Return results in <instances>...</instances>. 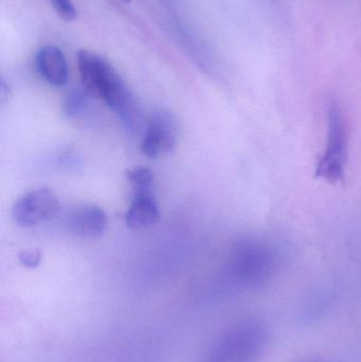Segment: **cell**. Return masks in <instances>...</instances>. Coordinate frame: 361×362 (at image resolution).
Listing matches in <instances>:
<instances>
[{
	"label": "cell",
	"instance_id": "cell-1",
	"mask_svg": "<svg viewBox=\"0 0 361 362\" xmlns=\"http://www.w3.org/2000/svg\"><path fill=\"white\" fill-rule=\"evenodd\" d=\"M78 67L87 93L103 100L126 129L134 131L139 121V110L117 70L105 59L88 50L78 53Z\"/></svg>",
	"mask_w": 361,
	"mask_h": 362
},
{
	"label": "cell",
	"instance_id": "cell-2",
	"mask_svg": "<svg viewBox=\"0 0 361 362\" xmlns=\"http://www.w3.org/2000/svg\"><path fill=\"white\" fill-rule=\"evenodd\" d=\"M278 263L275 247L256 236H244L229 251L231 276L245 286H259L266 282Z\"/></svg>",
	"mask_w": 361,
	"mask_h": 362
},
{
	"label": "cell",
	"instance_id": "cell-3",
	"mask_svg": "<svg viewBox=\"0 0 361 362\" xmlns=\"http://www.w3.org/2000/svg\"><path fill=\"white\" fill-rule=\"evenodd\" d=\"M264 346V329L256 323H242L216 340L203 362H256Z\"/></svg>",
	"mask_w": 361,
	"mask_h": 362
},
{
	"label": "cell",
	"instance_id": "cell-4",
	"mask_svg": "<svg viewBox=\"0 0 361 362\" xmlns=\"http://www.w3.org/2000/svg\"><path fill=\"white\" fill-rule=\"evenodd\" d=\"M348 160V129L341 106L332 102L328 110V135L326 150L316 168V176L329 182L345 177Z\"/></svg>",
	"mask_w": 361,
	"mask_h": 362
},
{
	"label": "cell",
	"instance_id": "cell-5",
	"mask_svg": "<svg viewBox=\"0 0 361 362\" xmlns=\"http://www.w3.org/2000/svg\"><path fill=\"white\" fill-rule=\"evenodd\" d=\"M59 204L50 189L42 187L21 196L13 206L12 216L21 227L31 228L54 218Z\"/></svg>",
	"mask_w": 361,
	"mask_h": 362
},
{
	"label": "cell",
	"instance_id": "cell-6",
	"mask_svg": "<svg viewBox=\"0 0 361 362\" xmlns=\"http://www.w3.org/2000/svg\"><path fill=\"white\" fill-rule=\"evenodd\" d=\"M178 125L167 110H157L150 116L142 139L141 150L150 158L169 154L176 148Z\"/></svg>",
	"mask_w": 361,
	"mask_h": 362
},
{
	"label": "cell",
	"instance_id": "cell-7",
	"mask_svg": "<svg viewBox=\"0 0 361 362\" xmlns=\"http://www.w3.org/2000/svg\"><path fill=\"white\" fill-rule=\"evenodd\" d=\"M66 229L83 238L101 236L107 227V216L103 209L97 206H83L66 215Z\"/></svg>",
	"mask_w": 361,
	"mask_h": 362
},
{
	"label": "cell",
	"instance_id": "cell-8",
	"mask_svg": "<svg viewBox=\"0 0 361 362\" xmlns=\"http://www.w3.org/2000/svg\"><path fill=\"white\" fill-rule=\"evenodd\" d=\"M159 215L158 204L148 187H137L125 215L127 228L140 230L152 227L159 221Z\"/></svg>",
	"mask_w": 361,
	"mask_h": 362
},
{
	"label": "cell",
	"instance_id": "cell-9",
	"mask_svg": "<svg viewBox=\"0 0 361 362\" xmlns=\"http://www.w3.org/2000/svg\"><path fill=\"white\" fill-rule=\"evenodd\" d=\"M35 67L40 76L51 86L61 87L67 83L68 66L65 55L55 46H45L36 53Z\"/></svg>",
	"mask_w": 361,
	"mask_h": 362
},
{
	"label": "cell",
	"instance_id": "cell-10",
	"mask_svg": "<svg viewBox=\"0 0 361 362\" xmlns=\"http://www.w3.org/2000/svg\"><path fill=\"white\" fill-rule=\"evenodd\" d=\"M125 175L127 180L137 187H148L154 180V173L152 170L146 167L131 168L127 170Z\"/></svg>",
	"mask_w": 361,
	"mask_h": 362
},
{
	"label": "cell",
	"instance_id": "cell-11",
	"mask_svg": "<svg viewBox=\"0 0 361 362\" xmlns=\"http://www.w3.org/2000/svg\"><path fill=\"white\" fill-rule=\"evenodd\" d=\"M87 95H89L87 91L86 93H82V91H73L67 95L65 104H64L66 114L68 116H76V115L81 114L85 106L87 105Z\"/></svg>",
	"mask_w": 361,
	"mask_h": 362
},
{
	"label": "cell",
	"instance_id": "cell-12",
	"mask_svg": "<svg viewBox=\"0 0 361 362\" xmlns=\"http://www.w3.org/2000/svg\"><path fill=\"white\" fill-rule=\"evenodd\" d=\"M50 1L55 12L63 21L70 23L76 18L78 14L71 0H50Z\"/></svg>",
	"mask_w": 361,
	"mask_h": 362
},
{
	"label": "cell",
	"instance_id": "cell-13",
	"mask_svg": "<svg viewBox=\"0 0 361 362\" xmlns=\"http://www.w3.org/2000/svg\"><path fill=\"white\" fill-rule=\"evenodd\" d=\"M42 255L38 250L23 251L19 255V261L25 267H36L40 265Z\"/></svg>",
	"mask_w": 361,
	"mask_h": 362
},
{
	"label": "cell",
	"instance_id": "cell-14",
	"mask_svg": "<svg viewBox=\"0 0 361 362\" xmlns=\"http://www.w3.org/2000/svg\"><path fill=\"white\" fill-rule=\"evenodd\" d=\"M121 1H123V2H129V1H131V0H121Z\"/></svg>",
	"mask_w": 361,
	"mask_h": 362
}]
</instances>
